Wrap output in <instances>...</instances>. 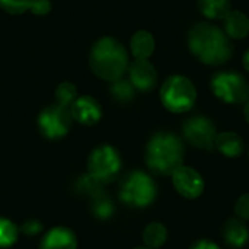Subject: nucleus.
I'll return each instance as SVG.
<instances>
[{"mask_svg":"<svg viewBox=\"0 0 249 249\" xmlns=\"http://www.w3.org/2000/svg\"><path fill=\"white\" fill-rule=\"evenodd\" d=\"M77 188H79V191H82V193L89 194L90 197H93L95 194H98V193L102 191V184L98 182V181H96L93 177H90L89 174H86V175H83V177L79 178V181H77Z\"/></svg>","mask_w":249,"mask_h":249,"instance_id":"b1692460","label":"nucleus"},{"mask_svg":"<svg viewBox=\"0 0 249 249\" xmlns=\"http://www.w3.org/2000/svg\"><path fill=\"white\" fill-rule=\"evenodd\" d=\"M242 63H244V67H245V70L249 71V50L244 54V58H242Z\"/></svg>","mask_w":249,"mask_h":249,"instance_id":"c756f323","label":"nucleus"},{"mask_svg":"<svg viewBox=\"0 0 249 249\" xmlns=\"http://www.w3.org/2000/svg\"><path fill=\"white\" fill-rule=\"evenodd\" d=\"M54 96H55L57 104L70 108L73 105V102L79 98L77 96V88L71 82H63L55 88Z\"/></svg>","mask_w":249,"mask_h":249,"instance_id":"4be33fe9","label":"nucleus"},{"mask_svg":"<svg viewBox=\"0 0 249 249\" xmlns=\"http://www.w3.org/2000/svg\"><path fill=\"white\" fill-rule=\"evenodd\" d=\"M42 231V225L38 222V220H26L23 225H22V232L28 236H34V235H38L39 232Z\"/></svg>","mask_w":249,"mask_h":249,"instance_id":"cd10ccee","label":"nucleus"},{"mask_svg":"<svg viewBox=\"0 0 249 249\" xmlns=\"http://www.w3.org/2000/svg\"><path fill=\"white\" fill-rule=\"evenodd\" d=\"M70 112H71V117L74 121H77L79 124L86 125V127L95 125L102 118L101 104L95 98L88 96V95L77 98L73 102V105L70 107Z\"/></svg>","mask_w":249,"mask_h":249,"instance_id":"f8f14e48","label":"nucleus"},{"mask_svg":"<svg viewBox=\"0 0 249 249\" xmlns=\"http://www.w3.org/2000/svg\"><path fill=\"white\" fill-rule=\"evenodd\" d=\"M29 10L36 16H45L51 12V1L50 0H31Z\"/></svg>","mask_w":249,"mask_h":249,"instance_id":"bb28decb","label":"nucleus"},{"mask_svg":"<svg viewBox=\"0 0 249 249\" xmlns=\"http://www.w3.org/2000/svg\"><path fill=\"white\" fill-rule=\"evenodd\" d=\"M90 210L95 214V217H98L101 220H105V219H109L114 214V204H112L111 198L101 191V193H98V194H95L92 197Z\"/></svg>","mask_w":249,"mask_h":249,"instance_id":"aec40b11","label":"nucleus"},{"mask_svg":"<svg viewBox=\"0 0 249 249\" xmlns=\"http://www.w3.org/2000/svg\"><path fill=\"white\" fill-rule=\"evenodd\" d=\"M19 236V228L9 219L0 217V248L12 247Z\"/></svg>","mask_w":249,"mask_h":249,"instance_id":"5701e85b","label":"nucleus"},{"mask_svg":"<svg viewBox=\"0 0 249 249\" xmlns=\"http://www.w3.org/2000/svg\"><path fill=\"white\" fill-rule=\"evenodd\" d=\"M31 6V0H0V9L9 15H22Z\"/></svg>","mask_w":249,"mask_h":249,"instance_id":"393cba45","label":"nucleus"},{"mask_svg":"<svg viewBox=\"0 0 249 249\" xmlns=\"http://www.w3.org/2000/svg\"><path fill=\"white\" fill-rule=\"evenodd\" d=\"M197 6L204 18L217 20L223 19L231 12L232 3L231 0H197Z\"/></svg>","mask_w":249,"mask_h":249,"instance_id":"a211bd4d","label":"nucleus"},{"mask_svg":"<svg viewBox=\"0 0 249 249\" xmlns=\"http://www.w3.org/2000/svg\"><path fill=\"white\" fill-rule=\"evenodd\" d=\"M185 144L182 139L172 131H159L150 137L144 150L147 168L159 177L172 175L184 165Z\"/></svg>","mask_w":249,"mask_h":249,"instance_id":"f03ea898","label":"nucleus"},{"mask_svg":"<svg viewBox=\"0 0 249 249\" xmlns=\"http://www.w3.org/2000/svg\"><path fill=\"white\" fill-rule=\"evenodd\" d=\"M168 239V229L160 222L149 223L143 231V242L152 249L160 248Z\"/></svg>","mask_w":249,"mask_h":249,"instance_id":"6ab92c4d","label":"nucleus"},{"mask_svg":"<svg viewBox=\"0 0 249 249\" xmlns=\"http://www.w3.org/2000/svg\"><path fill=\"white\" fill-rule=\"evenodd\" d=\"M244 115H245V120L249 125V99L245 102V107H244Z\"/></svg>","mask_w":249,"mask_h":249,"instance_id":"7c9ffc66","label":"nucleus"},{"mask_svg":"<svg viewBox=\"0 0 249 249\" xmlns=\"http://www.w3.org/2000/svg\"><path fill=\"white\" fill-rule=\"evenodd\" d=\"M196 98L197 90L194 83L181 74L168 77L160 88V102L174 114H184L190 111L196 104Z\"/></svg>","mask_w":249,"mask_h":249,"instance_id":"39448f33","label":"nucleus"},{"mask_svg":"<svg viewBox=\"0 0 249 249\" xmlns=\"http://www.w3.org/2000/svg\"><path fill=\"white\" fill-rule=\"evenodd\" d=\"M214 147L226 158H238L245 150L244 139L233 131H223L216 136Z\"/></svg>","mask_w":249,"mask_h":249,"instance_id":"dca6fc26","label":"nucleus"},{"mask_svg":"<svg viewBox=\"0 0 249 249\" xmlns=\"http://www.w3.org/2000/svg\"><path fill=\"white\" fill-rule=\"evenodd\" d=\"M109 92H111L112 98L117 99V101H120V102H130L136 96V89L131 85V82L130 80H125L123 77L111 82Z\"/></svg>","mask_w":249,"mask_h":249,"instance_id":"412c9836","label":"nucleus"},{"mask_svg":"<svg viewBox=\"0 0 249 249\" xmlns=\"http://www.w3.org/2000/svg\"><path fill=\"white\" fill-rule=\"evenodd\" d=\"M73 117L70 112V108L63 107L60 104H53L44 108L38 118L36 125L41 133V136L47 140H58L63 139L73 125Z\"/></svg>","mask_w":249,"mask_h":249,"instance_id":"6e6552de","label":"nucleus"},{"mask_svg":"<svg viewBox=\"0 0 249 249\" xmlns=\"http://www.w3.org/2000/svg\"><path fill=\"white\" fill-rule=\"evenodd\" d=\"M223 31L231 39H244L249 34V19L239 10H231L223 19Z\"/></svg>","mask_w":249,"mask_h":249,"instance_id":"2eb2a0df","label":"nucleus"},{"mask_svg":"<svg viewBox=\"0 0 249 249\" xmlns=\"http://www.w3.org/2000/svg\"><path fill=\"white\" fill-rule=\"evenodd\" d=\"M188 48L191 54L207 66H222L228 63L235 47L223 29L210 22H197L188 31Z\"/></svg>","mask_w":249,"mask_h":249,"instance_id":"f257e3e1","label":"nucleus"},{"mask_svg":"<svg viewBox=\"0 0 249 249\" xmlns=\"http://www.w3.org/2000/svg\"><path fill=\"white\" fill-rule=\"evenodd\" d=\"M89 67L102 80L121 79L128 69V53L125 47L112 36H102L92 44Z\"/></svg>","mask_w":249,"mask_h":249,"instance_id":"7ed1b4c3","label":"nucleus"},{"mask_svg":"<svg viewBox=\"0 0 249 249\" xmlns=\"http://www.w3.org/2000/svg\"><path fill=\"white\" fill-rule=\"evenodd\" d=\"M123 166L118 150L109 144H102L93 149L88 158V174L98 182L109 184L117 179Z\"/></svg>","mask_w":249,"mask_h":249,"instance_id":"423d86ee","label":"nucleus"},{"mask_svg":"<svg viewBox=\"0 0 249 249\" xmlns=\"http://www.w3.org/2000/svg\"><path fill=\"white\" fill-rule=\"evenodd\" d=\"M171 177H172L174 188L184 198L194 200V198H198L204 193V187H206L204 179L201 174L191 166L182 165Z\"/></svg>","mask_w":249,"mask_h":249,"instance_id":"9d476101","label":"nucleus"},{"mask_svg":"<svg viewBox=\"0 0 249 249\" xmlns=\"http://www.w3.org/2000/svg\"><path fill=\"white\" fill-rule=\"evenodd\" d=\"M128 77L136 90L150 92L158 85V71L147 58H136L128 64Z\"/></svg>","mask_w":249,"mask_h":249,"instance_id":"9b49d317","label":"nucleus"},{"mask_svg":"<svg viewBox=\"0 0 249 249\" xmlns=\"http://www.w3.org/2000/svg\"><path fill=\"white\" fill-rule=\"evenodd\" d=\"M212 90L216 98L229 105L245 104L249 99L248 80L232 70L219 71L212 77Z\"/></svg>","mask_w":249,"mask_h":249,"instance_id":"0eeeda50","label":"nucleus"},{"mask_svg":"<svg viewBox=\"0 0 249 249\" xmlns=\"http://www.w3.org/2000/svg\"><path fill=\"white\" fill-rule=\"evenodd\" d=\"M190 249H220V247L216 244V242H213V241H210V239H198V241H196Z\"/></svg>","mask_w":249,"mask_h":249,"instance_id":"c85d7f7f","label":"nucleus"},{"mask_svg":"<svg viewBox=\"0 0 249 249\" xmlns=\"http://www.w3.org/2000/svg\"><path fill=\"white\" fill-rule=\"evenodd\" d=\"M222 238L225 244L231 248H244L249 241V229L247 222L236 216L226 219L222 226Z\"/></svg>","mask_w":249,"mask_h":249,"instance_id":"ddd939ff","label":"nucleus"},{"mask_svg":"<svg viewBox=\"0 0 249 249\" xmlns=\"http://www.w3.org/2000/svg\"><path fill=\"white\" fill-rule=\"evenodd\" d=\"M235 216L242 219V220H249V193L241 196L236 203H235Z\"/></svg>","mask_w":249,"mask_h":249,"instance_id":"a878e982","label":"nucleus"},{"mask_svg":"<svg viewBox=\"0 0 249 249\" xmlns=\"http://www.w3.org/2000/svg\"><path fill=\"white\" fill-rule=\"evenodd\" d=\"M136 249H152V248H149V247H142V248H136Z\"/></svg>","mask_w":249,"mask_h":249,"instance_id":"2f4dec72","label":"nucleus"},{"mask_svg":"<svg viewBox=\"0 0 249 249\" xmlns=\"http://www.w3.org/2000/svg\"><path fill=\"white\" fill-rule=\"evenodd\" d=\"M182 136L193 147L212 152L214 149L217 128L216 124L209 117L194 115L184 121Z\"/></svg>","mask_w":249,"mask_h":249,"instance_id":"1a4fd4ad","label":"nucleus"},{"mask_svg":"<svg viewBox=\"0 0 249 249\" xmlns=\"http://www.w3.org/2000/svg\"><path fill=\"white\" fill-rule=\"evenodd\" d=\"M158 197L155 179L143 171L128 172L120 184V200L130 207H149Z\"/></svg>","mask_w":249,"mask_h":249,"instance_id":"20e7f679","label":"nucleus"},{"mask_svg":"<svg viewBox=\"0 0 249 249\" xmlns=\"http://www.w3.org/2000/svg\"><path fill=\"white\" fill-rule=\"evenodd\" d=\"M130 50L136 58H149L155 51V38L149 31H137L130 41Z\"/></svg>","mask_w":249,"mask_h":249,"instance_id":"f3484780","label":"nucleus"},{"mask_svg":"<svg viewBox=\"0 0 249 249\" xmlns=\"http://www.w3.org/2000/svg\"><path fill=\"white\" fill-rule=\"evenodd\" d=\"M77 238L69 228L55 226L50 229L41 239L39 249H76Z\"/></svg>","mask_w":249,"mask_h":249,"instance_id":"4468645a","label":"nucleus"}]
</instances>
